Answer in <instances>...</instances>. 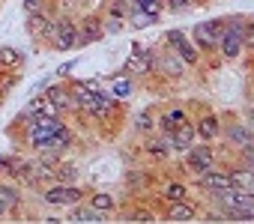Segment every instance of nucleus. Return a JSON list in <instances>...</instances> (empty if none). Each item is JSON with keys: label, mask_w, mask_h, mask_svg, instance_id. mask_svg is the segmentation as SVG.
I'll return each mask as SVG.
<instances>
[{"label": "nucleus", "mask_w": 254, "mask_h": 224, "mask_svg": "<svg viewBox=\"0 0 254 224\" xmlns=\"http://www.w3.org/2000/svg\"><path fill=\"white\" fill-rule=\"evenodd\" d=\"M153 51V81L159 84H183L186 75H189V66L168 48V45H159V48H150Z\"/></svg>", "instance_id": "1"}, {"label": "nucleus", "mask_w": 254, "mask_h": 224, "mask_svg": "<svg viewBox=\"0 0 254 224\" xmlns=\"http://www.w3.org/2000/svg\"><path fill=\"white\" fill-rule=\"evenodd\" d=\"M227 18L230 15H215V18H206V21H197L194 27H191V42H194V48L203 54V57H218V39H221V33H224V27H227Z\"/></svg>", "instance_id": "2"}, {"label": "nucleus", "mask_w": 254, "mask_h": 224, "mask_svg": "<svg viewBox=\"0 0 254 224\" xmlns=\"http://www.w3.org/2000/svg\"><path fill=\"white\" fill-rule=\"evenodd\" d=\"M221 159H218V150L215 144H206V141H194L186 153H183V162H180V170L183 173H191V179L209 168H215Z\"/></svg>", "instance_id": "3"}, {"label": "nucleus", "mask_w": 254, "mask_h": 224, "mask_svg": "<svg viewBox=\"0 0 254 224\" xmlns=\"http://www.w3.org/2000/svg\"><path fill=\"white\" fill-rule=\"evenodd\" d=\"M245 57V39H242V15H230L227 27L218 39V60L221 63H239Z\"/></svg>", "instance_id": "4"}, {"label": "nucleus", "mask_w": 254, "mask_h": 224, "mask_svg": "<svg viewBox=\"0 0 254 224\" xmlns=\"http://www.w3.org/2000/svg\"><path fill=\"white\" fill-rule=\"evenodd\" d=\"M39 200L45 203V206H54V209H66V206H72V203H81L84 197H87V191L78 185V182H48V185H42L39 191Z\"/></svg>", "instance_id": "5"}, {"label": "nucleus", "mask_w": 254, "mask_h": 224, "mask_svg": "<svg viewBox=\"0 0 254 224\" xmlns=\"http://www.w3.org/2000/svg\"><path fill=\"white\" fill-rule=\"evenodd\" d=\"M221 144H224V150H242V147H248V144H254V129L242 120V117H236V114H221V138H218Z\"/></svg>", "instance_id": "6"}, {"label": "nucleus", "mask_w": 254, "mask_h": 224, "mask_svg": "<svg viewBox=\"0 0 254 224\" xmlns=\"http://www.w3.org/2000/svg\"><path fill=\"white\" fill-rule=\"evenodd\" d=\"M162 45H168L189 69H194V72H200V66H203V54L194 48V42L189 39V33L186 30H165V36H162Z\"/></svg>", "instance_id": "7"}, {"label": "nucleus", "mask_w": 254, "mask_h": 224, "mask_svg": "<svg viewBox=\"0 0 254 224\" xmlns=\"http://www.w3.org/2000/svg\"><path fill=\"white\" fill-rule=\"evenodd\" d=\"M120 72L135 78V81H150V75H153V51L144 48L141 42H132V54L123 60Z\"/></svg>", "instance_id": "8"}, {"label": "nucleus", "mask_w": 254, "mask_h": 224, "mask_svg": "<svg viewBox=\"0 0 254 224\" xmlns=\"http://www.w3.org/2000/svg\"><path fill=\"white\" fill-rule=\"evenodd\" d=\"M48 48H54V51H75L78 48V18L66 15V12H57L54 36H51Z\"/></svg>", "instance_id": "9"}, {"label": "nucleus", "mask_w": 254, "mask_h": 224, "mask_svg": "<svg viewBox=\"0 0 254 224\" xmlns=\"http://www.w3.org/2000/svg\"><path fill=\"white\" fill-rule=\"evenodd\" d=\"M54 21H57V12H33V15H24V30L33 39V45H45L48 48V42L54 36Z\"/></svg>", "instance_id": "10"}, {"label": "nucleus", "mask_w": 254, "mask_h": 224, "mask_svg": "<svg viewBox=\"0 0 254 224\" xmlns=\"http://www.w3.org/2000/svg\"><path fill=\"white\" fill-rule=\"evenodd\" d=\"M194 120V135L197 141H206V144H218L221 138V114L212 108H200V114L191 117Z\"/></svg>", "instance_id": "11"}, {"label": "nucleus", "mask_w": 254, "mask_h": 224, "mask_svg": "<svg viewBox=\"0 0 254 224\" xmlns=\"http://www.w3.org/2000/svg\"><path fill=\"white\" fill-rule=\"evenodd\" d=\"M105 39V27H102V12H84L78 18V48H90L96 42Z\"/></svg>", "instance_id": "12"}, {"label": "nucleus", "mask_w": 254, "mask_h": 224, "mask_svg": "<svg viewBox=\"0 0 254 224\" xmlns=\"http://www.w3.org/2000/svg\"><path fill=\"white\" fill-rule=\"evenodd\" d=\"M186 120H191L186 105H168V108H156V132L159 135H174L177 126H183Z\"/></svg>", "instance_id": "13"}, {"label": "nucleus", "mask_w": 254, "mask_h": 224, "mask_svg": "<svg viewBox=\"0 0 254 224\" xmlns=\"http://www.w3.org/2000/svg\"><path fill=\"white\" fill-rule=\"evenodd\" d=\"M159 215H162L165 221H194V218H200L203 212H200L197 200L183 197V200H168V203L159 209Z\"/></svg>", "instance_id": "14"}, {"label": "nucleus", "mask_w": 254, "mask_h": 224, "mask_svg": "<svg viewBox=\"0 0 254 224\" xmlns=\"http://www.w3.org/2000/svg\"><path fill=\"white\" fill-rule=\"evenodd\" d=\"M141 150H144V156H147L150 162H156V165H168V162H171V156H174V150H171L168 138H165V135H159V132L144 135V138H141Z\"/></svg>", "instance_id": "15"}, {"label": "nucleus", "mask_w": 254, "mask_h": 224, "mask_svg": "<svg viewBox=\"0 0 254 224\" xmlns=\"http://www.w3.org/2000/svg\"><path fill=\"white\" fill-rule=\"evenodd\" d=\"M42 93H45V96H48V102L60 111V117H72L75 102H72V96H69V90H66V81H63V78L48 81V84L42 87Z\"/></svg>", "instance_id": "16"}, {"label": "nucleus", "mask_w": 254, "mask_h": 224, "mask_svg": "<svg viewBox=\"0 0 254 224\" xmlns=\"http://www.w3.org/2000/svg\"><path fill=\"white\" fill-rule=\"evenodd\" d=\"M194 185H197L203 194H209V191H224V188H230L233 179H230V173H227L221 165H215V168L197 173V176H194Z\"/></svg>", "instance_id": "17"}, {"label": "nucleus", "mask_w": 254, "mask_h": 224, "mask_svg": "<svg viewBox=\"0 0 254 224\" xmlns=\"http://www.w3.org/2000/svg\"><path fill=\"white\" fill-rule=\"evenodd\" d=\"M75 144H78V135H75V129H72L69 123H63V126H60V129H57V132H54V135L45 141V147H42V150H48V153H57V156H66V153H69ZM42 150H39V153H42Z\"/></svg>", "instance_id": "18"}, {"label": "nucleus", "mask_w": 254, "mask_h": 224, "mask_svg": "<svg viewBox=\"0 0 254 224\" xmlns=\"http://www.w3.org/2000/svg\"><path fill=\"white\" fill-rule=\"evenodd\" d=\"M63 221H75V224H102V221H108V215L99 212V209H93L87 200H81V203L66 206V218H63Z\"/></svg>", "instance_id": "19"}, {"label": "nucleus", "mask_w": 254, "mask_h": 224, "mask_svg": "<svg viewBox=\"0 0 254 224\" xmlns=\"http://www.w3.org/2000/svg\"><path fill=\"white\" fill-rule=\"evenodd\" d=\"M156 194H159L165 203H168V200H183V197H189V182L180 179V176H168L165 182L156 185Z\"/></svg>", "instance_id": "20"}, {"label": "nucleus", "mask_w": 254, "mask_h": 224, "mask_svg": "<svg viewBox=\"0 0 254 224\" xmlns=\"http://www.w3.org/2000/svg\"><path fill=\"white\" fill-rule=\"evenodd\" d=\"M24 162H27L24 153H3V156H0V176L18 182V176L24 170Z\"/></svg>", "instance_id": "21"}, {"label": "nucleus", "mask_w": 254, "mask_h": 224, "mask_svg": "<svg viewBox=\"0 0 254 224\" xmlns=\"http://www.w3.org/2000/svg\"><path fill=\"white\" fill-rule=\"evenodd\" d=\"M108 93H111L114 99L126 102V99H129V96H135V93H138V81L120 72V75H114V78H111V84H108Z\"/></svg>", "instance_id": "22"}, {"label": "nucleus", "mask_w": 254, "mask_h": 224, "mask_svg": "<svg viewBox=\"0 0 254 224\" xmlns=\"http://www.w3.org/2000/svg\"><path fill=\"white\" fill-rule=\"evenodd\" d=\"M63 81H66V90H69L75 108H84V105L93 99V93H96V90L87 84V78H63Z\"/></svg>", "instance_id": "23"}, {"label": "nucleus", "mask_w": 254, "mask_h": 224, "mask_svg": "<svg viewBox=\"0 0 254 224\" xmlns=\"http://www.w3.org/2000/svg\"><path fill=\"white\" fill-rule=\"evenodd\" d=\"M93 209H99V212H105V215H111V212H117L120 209V200H117V194H111V191H102V188H96V191H87V197H84Z\"/></svg>", "instance_id": "24"}, {"label": "nucleus", "mask_w": 254, "mask_h": 224, "mask_svg": "<svg viewBox=\"0 0 254 224\" xmlns=\"http://www.w3.org/2000/svg\"><path fill=\"white\" fill-rule=\"evenodd\" d=\"M24 111H27L30 117H60V111L48 102V96H45L42 90H36V96L24 105Z\"/></svg>", "instance_id": "25"}, {"label": "nucleus", "mask_w": 254, "mask_h": 224, "mask_svg": "<svg viewBox=\"0 0 254 224\" xmlns=\"http://www.w3.org/2000/svg\"><path fill=\"white\" fill-rule=\"evenodd\" d=\"M132 132L135 135H150V132H156V105L153 108H144L141 114H135L132 117Z\"/></svg>", "instance_id": "26"}, {"label": "nucleus", "mask_w": 254, "mask_h": 224, "mask_svg": "<svg viewBox=\"0 0 254 224\" xmlns=\"http://www.w3.org/2000/svg\"><path fill=\"white\" fill-rule=\"evenodd\" d=\"M0 63H3V69H18L21 72L24 63H27V54L15 45H0Z\"/></svg>", "instance_id": "27"}, {"label": "nucleus", "mask_w": 254, "mask_h": 224, "mask_svg": "<svg viewBox=\"0 0 254 224\" xmlns=\"http://www.w3.org/2000/svg\"><path fill=\"white\" fill-rule=\"evenodd\" d=\"M123 218H126V221H159L162 215H159V209H153L150 203H132L129 209L123 212Z\"/></svg>", "instance_id": "28"}, {"label": "nucleus", "mask_w": 254, "mask_h": 224, "mask_svg": "<svg viewBox=\"0 0 254 224\" xmlns=\"http://www.w3.org/2000/svg\"><path fill=\"white\" fill-rule=\"evenodd\" d=\"M159 21H162V18H156V15H150V12L138 9L135 3H132L129 15H126V24H129L132 30H144V27H153V24H159Z\"/></svg>", "instance_id": "29"}, {"label": "nucleus", "mask_w": 254, "mask_h": 224, "mask_svg": "<svg viewBox=\"0 0 254 224\" xmlns=\"http://www.w3.org/2000/svg\"><path fill=\"white\" fill-rule=\"evenodd\" d=\"M78 176H81V168L63 156V159L57 162V168H54V179H57V182H78Z\"/></svg>", "instance_id": "30"}, {"label": "nucleus", "mask_w": 254, "mask_h": 224, "mask_svg": "<svg viewBox=\"0 0 254 224\" xmlns=\"http://www.w3.org/2000/svg\"><path fill=\"white\" fill-rule=\"evenodd\" d=\"M18 84H21L18 69H3V72H0V99H6V96H9Z\"/></svg>", "instance_id": "31"}, {"label": "nucleus", "mask_w": 254, "mask_h": 224, "mask_svg": "<svg viewBox=\"0 0 254 224\" xmlns=\"http://www.w3.org/2000/svg\"><path fill=\"white\" fill-rule=\"evenodd\" d=\"M203 3H206V0H165V12L183 15V12H191V9H197Z\"/></svg>", "instance_id": "32"}, {"label": "nucleus", "mask_w": 254, "mask_h": 224, "mask_svg": "<svg viewBox=\"0 0 254 224\" xmlns=\"http://www.w3.org/2000/svg\"><path fill=\"white\" fill-rule=\"evenodd\" d=\"M129 9H132V0H105L99 12H105V15H117V18H126V15H129Z\"/></svg>", "instance_id": "33"}, {"label": "nucleus", "mask_w": 254, "mask_h": 224, "mask_svg": "<svg viewBox=\"0 0 254 224\" xmlns=\"http://www.w3.org/2000/svg\"><path fill=\"white\" fill-rule=\"evenodd\" d=\"M102 27H105V36H120L129 30V24H126V18H117V15H105L102 12Z\"/></svg>", "instance_id": "34"}, {"label": "nucleus", "mask_w": 254, "mask_h": 224, "mask_svg": "<svg viewBox=\"0 0 254 224\" xmlns=\"http://www.w3.org/2000/svg\"><path fill=\"white\" fill-rule=\"evenodd\" d=\"M24 6V15H33V12H54L57 0H21Z\"/></svg>", "instance_id": "35"}, {"label": "nucleus", "mask_w": 254, "mask_h": 224, "mask_svg": "<svg viewBox=\"0 0 254 224\" xmlns=\"http://www.w3.org/2000/svg\"><path fill=\"white\" fill-rule=\"evenodd\" d=\"M242 39H245V51L254 48V15H242Z\"/></svg>", "instance_id": "36"}, {"label": "nucleus", "mask_w": 254, "mask_h": 224, "mask_svg": "<svg viewBox=\"0 0 254 224\" xmlns=\"http://www.w3.org/2000/svg\"><path fill=\"white\" fill-rule=\"evenodd\" d=\"M236 162H239L245 170H254V144H248V147L236 150Z\"/></svg>", "instance_id": "37"}, {"label": "nucleus", "mask_w": 254, "mask_h": 224, "mask_svg": "<svg viewBox=\"0 0 254 224\" xmlns=\"http://www.w3.org/2000/svg\"><path fill=\"white\" fill-rule=\"evenodd\" d=\"M78 66V57H72L69 63H60L57 66V72H54V78H66V75H72V69Z\"/></svg>", "instance_id": "38"}, {"label": "nucleus", "mask_w": 254, "mask_h": 224, "mask_svg": "<svg viewBox=\"0 0 254 224\" xmlns=\"http://www.w3.org/2000/svg\"><path fill=\"white\" fill-rule=\"evenodd\" d=\"M9 215H15V209H12V203L0 194V218H9Z\"/></svg>", "instance_id": "39"}, {"label": "nucleus", "mask_w": 254, "mask_h": 224, "mask_svg": "<svg viewBox=\"0 0 254 224\" xmlns=\"http://www.w3.org/2000/svg\"><path fill=\"white\" fill-rule=\"evenodd\" d=\"M242 60H245V72H248V78H254V54H245Z\"/></svg>", "instance_id": "40"}, {"label": "nucleus", "mask_w": 254, "mask_h": 224, "mask_svg": "<svg viewBox=\"0 0 254 224\" xmlns=\"http://www.w3.org/2000/svg\"><path fill=\"white\" fill-rule=\"evenodd\" d=\"M245 99L254 102V78H248V84H245Z\"/></svg>", "instance_id": "41"}, {"label": "nucleus", "mask_w": 254, "mask_h": 224, "mask_svg": "<svg viewBox=\"0 0 254 224\" xmlns=\"http://www.w3.org/2000/svg\"><path fill=\"white\" fill-rule=\"evenodd\" d=\"M245 54H254V48H251V51H245Z\"/></svg>", "instance_id": "42"}, {"label": "nucleus", "mask_w": 254, "mask_h": 224, "mask_svg": "<svg viewBox=\"0 0 254 224\" xmlns=\"http://www.w3.org/2000/svg\"><path fill=\"white\" fill-rule=\"evenodd\" d=\"M0 72H3V63H0Z\"/></svg>", "instance_id": "43"}, {"label": "nucleus", "mask_w": 254, "mask_h": 224, "mask_svg": "<svg viewBox=\"0 0 254 224\" xmlns=\"http://www.w3.org/2000/svg\"><path fill=\"white\" fill-rule=\"evenodd\" d=\"M132 3H138V0H132Z\"/></svg>", "instance_id": "44"}]
</instances>
